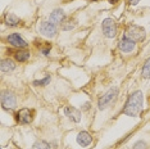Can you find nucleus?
<instances>
[{"label":"nucleus","mask_w":150,"mask_h":149,"mask_svg":"<svg viewBox=\"0 0 150 149\" xmlns=\"http://www.w3.org/2000/svg\"><path fill=\"white\" fill-rule=\"evenodd\" d=\"M142 93L141 91H135L131 95L128 96L127 101H126V106L123 108V113L127 114L129 117H136L142 109Z\"/></svg>","instance_id":"obj_1"},{"label":"nucleus","mask_w":150,"mask_h":149,"mask_svg":"<svg viewBox=\"0 0 150 149\" xmlns=\"http://www.w3.org/2000/svg\"><path fill=\"white\" fill-rule=\"evenodd\" d=\"M126 37L134 40V41H141V40L145 37V30L140 26L131 25V26L127 27V30H126Z\"/></svg>","instance_id":"obj_2"},{"label":"nucleus","mask_w":150,"mask_h":149,"mask_svg":"<svg viewBox=\"0 0 150 149\" xmlns=\"http://www.w3.org/2000/svg\"><path fill=\"white\" fill-rule=\"evenodd\" d=\"M117 95H118V89L117 87H112V89H109L107 93L100 98V100H99V108H100V109H105V108H107L112 101H114V99L117 98Z\"/></svg>","instance_id":"obj_3"},{"label":"nucleus","mask_w":150,"mask_h":149,"mask_svg":"<svg viewBox=\"0 0 150 149\" xmlns=\"http://www.w3.org/2000/svg\"><path fill=\"white\" fill-rule=\"evenodd\" d=\"M101 30H103V33L107 37H114L115 33H117V25H115L114 19L112 18H105L103 23H101Z\"/></svg>","instance_id":"obj_4"},{"label":"nucleus","mask_w":150,"mask_h":149,"mask_svg":"<svg viewBox=\"0 0 150 149\" xmlns=\"http://www.w3.org/2000/svg\"><path fill=\"white\" fill-rule=\"evenodd\" d=\"M1 106L4 109H14L17 106V98L13 93H3Z\"/></svg>","instance_id":"obj_5"},{"label":"nucleus","mask_w":150,"mask_h":149,"mask_svg":"<svg viewBox=\"0 0 150 149\" xmlns=\"http://www.w3.org/2000/svg\"><path fill=\"white\" fill-rule=\"evenodd\" d=\"M39 31L46 37H54L57 33V26L53 25L52 22H41Z\"/></svg>","instance_id":"obj_6"},{"label":"nucleus","mask_w":150,"mask_h":149,"mask_svg":"<svg viewBox=\"0 0 150 149\" xmlns=\"http://www.w3.org/2000/svg\"><path fill=\"white\" fill-rule=\"evenodd\" d=\"M16 120L18 121L19 123H22V125L31 123L32 122V112L30 109H27V108H22V109L17 113Z\"/></svg>","instance_id":"obj_7"},{"label":"nucleus","mask_w":150,"mask_h":149,"mask_svg":"<svg viewBox=\"0 0 150 149\" xmlns=\"http://www.w3.org/2000/svg\"><path fill=\"white\" fill-rule=\"evenodd\" d=\"M8 43L12 44L13 46H17V48H26L27 46V43L18 35V33H12V35H9Z\"/></svg>","instance_id":"obj_8"},{"label":"nucleus","mask_w":150,"mask_h":149,"mask_svg":"<svg viewBox=\"0 0 150 149\" xmlns=\"http://www.w3.org/2000/svg\"><path fill=\"white\" fill-rule=\"evenodd\" d=\"M64 113L68 118L73 121V122H80L81 121V112L73 107H66L64 108Z\"/></svg>","instance_id":"obj_9"},{"label":"nucleus","mask_w":150,"mask_h":149,"mask_svg":"<svg viewBox=\"0 0 150 149\" xmlns=\"http://www.w3.org/2000/svg\"><path fill=\"white\" fill-rule=\"evenodd\" d=\"M119 49L122 50V52L125 53H129L132 52V50L135 49V41L131 39H128V37H125V39H122L121 41H119Z\"/></svg>","instance_id":"obj_10"},{"label":"nucleus","mask_w":150,"mask_h":149,"mask_svg":"<svg viewBox=\"0 0 150 149\" xmlns=\"http://www.w3.org/2000/svg\"><path fill=\"white\" fill-rule=\"evenodd\" d=\"M93 141V138L91 135L86 133V131H81L80 134L77 135V143L81 145V147H88Z\"/></svg>","instance_id":"obj_11"},{"label":"nucleus","mask_w":150,"mask_h":149,"mask_svg":"<svg viewBox=\"0 0 150 149\" xmlns=\"http://www.w3.org/2000/svg\"><path fill=\"white\" fill-rule=\"evenodd\" d=\"M64 19V13L62 9H55L49 17V22H52L53 25H58V23H62Z\"/></svg>","instance_id":"obj_12"},{"label":"nucleus","mask_w":150,"mask_h":149,"mask_svg":"<svg viewBox=\"0 0 150 149\" xmlns=\"http://www.w3.org/2000/svg\"><path fill=\"white\" fill-rule=\"evenodd\" d=\"M1 71L3 72H11V71H13L16 68V64L14 62H13L12 59H3L1 60Z\"/></svg>","instance_id":"obj_13"},{"label":"nucleus","mask_w":150,"mask_h":149,"mask_svg":"<svg viewBox=\"0 0 150 149\" xmlns=\"http://www.w3.org/2000/svg\"><path fill=\"white\" fill-rule=\"evenodd\" d=\"M5 23L8 26H12V27H16L19 25V18L17 17L16 14H12V13H8L5 16Z\"/></svg>","instance_id":"obj_14"},{"label":"nucleus","mask_w":150,"mask_h":149,"mask_svg":"<svg viewBox=\"0 0 150 149\" xmlns=\"http://www.w3.org/2000/svg\"><path fill=\"white\" fill-rule=\"evenodd\" d=\"M14 57L18 62H26V60L30 58V53L28 52H17L14 54Z\"/></svg>","instance_id":"obj_15"},{"label":"nucleus","mask_w":150,"mask_h":149,"mask_svg":"<svg viewBox=\"0 0 150 149\" xmlns=\"http://www.w3.org/2000/svg\"><path fill=\"white\" fill-rule=\"evenodd\" d=\"M142 77L145 79H149L150 77V58H148L144 63V67H142Z\"/></svg>","instance_id":"obj_16"},{"label":"nucleus","mask_w":150,"mask_h":149,"mask_svg":"<svg viewBox=\"0 0 150 149\" xmlns=\"http://www.w3.org/2000/svg\"><path fill=\"white\" fill-rule=\"evenodd\" d=\"M32 149H50V145L47 144L46 141L40 140V141H36V143L33 144Z\"/></svg>","instance_id":"obj_17"},{"label":"nucleus","mask_w":150,"mask_h":149,"mask_svg":"<svg viewBox=\"0 0 150 149\" xmlns=\"http://www.w3.org/2000/svg\"><path fill=\"white\" fill-rule=\"evenodd\" d=\"M49 81H50V77H46V79H44L41 81H33V85H46V84H49Z\"/></svg>","instance_id":"obj_18"},{"label":"nucleus","mask_w":150,"mask_h":149,"mask_svg":"<svg viewBox=\"0 0 150 149\" xmlns=\"http://www.w3.org/2000/svg\"><path fill=\"white\" fill-rule=\"evenodd\" d=\"M145 147H146L145 141H137V143L134 145V149H145Z\"/></svg>","instance_id":"obj_19"},{"label":"nucleus","mask_w":150,"mask_h":149,"mask_svg":"<svg viewBox=\"0 0 150 149\" xmlns=\"http://www.w3.org/2000/svg\"><path fill=\"white\" fill-rule=\"evenodd\" d=\"M140 0H129V4H137Z\"/></svg>","instance_id":"obj_20"},{"label":"nucleus","mask_w":150,"mask_h":149,"mask_svg":"<svg viewBox=\"0 0 150 149\" xmlns=\"http://www.w3.org/2000/svg\"><path fill=\"white\" fill-rule=\"evenodd\" d=\"M109 1H110V3H112V4H114V3H117V1H118V0H109Z\"/></svg>","instance_id":"obj_21"},{"label":"nucleus","mask_w":150,"mask_h":149,"mask_svg":"<svg viewBox=\"0 0 150 149\" xmlns=\"http://www.w3.org/2000/svg\"><path fill=\"white\" fill-rule=\"evenodd\" d=\"M88 1H91V0H88Z\"/></svg>","instance_id":"obj_22"}]
</instances>
